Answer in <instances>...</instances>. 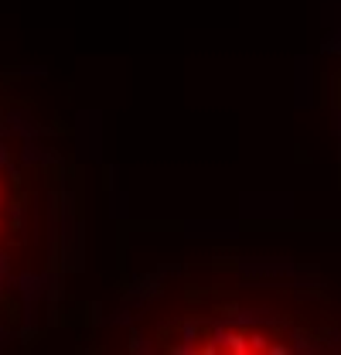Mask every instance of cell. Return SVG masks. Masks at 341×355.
I'll return each mask as SVG.
<instances>
[{"mask_svg": "<svg viewBox=\"0 0 341 355\" xmlns=\"http://www.w3.org/2000/svg\"><path fill=\"white\" fill-rule=\"evenodd\" d=\"M41 171L28 140L0 109V321L14 314V290L38 250Z\"/></svg>", "mask_w": 341, "mask_h": 355, "instance_id": "obj_1", "label": "cell"}]
</instances>
